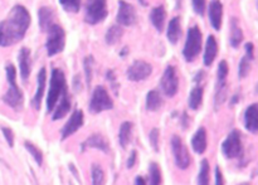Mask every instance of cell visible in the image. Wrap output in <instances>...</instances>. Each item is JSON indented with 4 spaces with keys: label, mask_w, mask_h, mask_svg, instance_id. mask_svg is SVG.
Here are the masks:
<instances>
[{
    "label": "cell",
    "mask_w": 258,
    "mask_h": 185,
    "mask_svg": "<svg viewBox=\"0 0 258 185\" xmlns=\"http://www.w3.org/2000/svg\"><path fill=\"white\" fill-rule=\"evenodd\" d=\"M30 25V14L23 5H15L0 23V47H9L24 38Z\"/></svg>",
    "instance_id": "cell-1"
},
{
    "label": "cell",
    "mask_w": 258,
    "mask_h": 185,
    "mask_svg": "<svg viewBox=\"0 0 258 185\" xmlns=\"http://www.w3.org/2000/svg\"><path fill=\"white\" fill-rule=\"evenodd\" d=\"M5 75H7L8 83H9V90L3 96V101L7 103L9 107L15 111H22L23 103H24V96L22 91L19 90L17 85V70L13 65H8L5 67Z\"/></svg>",
    "instance_id": "cell-2"
},
{
    "label": "cell",
    "mask_w": 258,
    "mask_h": 185,
    "mask_svg": "<svg viewBox=\"0 0 258 185\" xmlns=\"http://www.w3.org/2000/svg\"><path fill=\"white\" fill-rule=\"evenodd\" d=\"M66 88H67V82H66V76L63 71L59 68H53L52 75H50L49 91H48L47 100H45L47 112H52Z\"/></svg>",
    "instance_id": "cell-3"
},
{
    "label": "cell",
    "mask_w": 258,
    "mask_h": 185,
    "mask_svg": "<svg viewBox=\"0 0 258 185\" xmlns=\"http://www.w3.org/2000/svg\"><path fill=\"white\" fill-rule=\"evenodd\" d=\"M48 38L47 43H45V49H47V54L49 57L59 54L63 52L66 45V33L60 25L53 24L49 29L47 30Z\"/></svg>",
    "instance_id": "cell-4"
},
{
    "label": "cell",
    "mask_w": 258,
    "mask_h": 185,
    "mask_svg": "<svg viewBox=\"0 0 258 185\" xmlns=\"http://www.w3.org/2000/svg\"><path fill=\"white\" fill-rule=\"evenodd\" d=\"M202 39H203V35H202L199 27H191L188 30V35H186L183 49V55L186 62H193L198 57L202 49Z\"/></svg>",
    "instance_id": "cell-5"
},
{
    "label": "cell",
    "mask_w": 258,
    "mask_h": 185,
    "mask_svg": "<svg viewBox=\"0 0 258 185\" xmlns=\"http://www.w3.org/2000/svg\"><path fill=\"white\" fill-rule=\"evenodd\" d=\"M113 108V100L111 96L108 95L107 90L103 86H97L93 90L92 97H91L90 102V112L91 113H97L103 112V111L112 110Z\"/></svg>",
    "instance_id": "cell-6"
},
{
    "label": "cell",
    "mask_w": 258,
    "mask_h": 185,
    "mask_svg": "<svg viewBox=\"0 0 258 185\" xmlns=\"http://www.w3.org/2000/svg\"><path fill=\"white\" fill-rule=\"evenodd\" d=\"M107 0H87L85 20L88 24H98L107 17Z\"/></svg>",
    "instance_id": "cell-7"
},
{
    "label": "cell",
    "mask_w": 258,
    "mask_h": 185,
    "mask_svg": "<svg viewBox=\"0 0 258 185\" xmlns=\"http://www.w3.org/2000/svg\"><path fill=\"white\" fill-rule=\"evenodd\" d=\"M243 151V145H242V135L238 130H232L226 138V140L222 144V153L224 158L236 159L242 155Z\"/></svg>",
    "instance_id": "cell-8"
},
{
    "label": "cell",
    "mask_w": 258,
    "mask_h": 185,
    "mask_svg": "<svg viewBox=\"0 0 258 185\" xmlns=\"http://www.w3.org/2000/svg\"><path fill=\"white\" fill-rule=\"evenodd\" d=\"M171 151H173L174 161H175V165L178 166L181 170H185L189 168L191 163L190 154H189L188 149L184 145L181 139L179 136L174 135L171 138Z\"/></svg>",
    "instance_id": "cell-9"
},
{
    "label": "cell",
    "mask_w": 258,
    "mask_h": 185,
    "mask_svg": "<svg viewBox=\"0 0 258 185\" xmlns=\"http://www.w3.org/2000/svg\"><path fill=\"white\" fill-rule=\"evenodd\" d=\"M161 91L168 97H174L179 90V78L176 73V68L174 66H168L163 73L160 81Z\"/></svg>",
    "instance_id": "cell-10"
},
{
    "label": "cell",
    "mask_w": 258,
    "mask_h": 185,
    "mask_svg": "<svg viewBox=\"0 0 258 185\" xmlns=\"http://www.w3.org/2000/svg\"><path fill=\"white\" fill-rule=\"evenodd\" d=\"M153 73V66L145 60H135L126 71V76L131 82H140L150 77Z\"/></svg>",
    "instance_id": "cell-11"
},
{
    "label": "cell",
    "mask_w": 258,
    "mask_h": 185,
    "mask_svg": "<svg viewBox=\"0 0 258 185\" xmlns=\"http://www.w3.org/2000/svg\"><path fill=\"white\" fill-rule=\"evenodd\" d=\"M83 122H85V116H83V111L80 110V108H76L73 111V113L71 115L70 120L67 121L64 126L60 130V139L62 141H64L66 139H68L70 136H72L73 134L77 133L81 128L83 126Z\"/></svg>",
    "instance_id": "cell-12"
},
{
    "label": "cell",
    "mask_w": 258,
    "mask_h": 185,
    "mask_svg": "<svg viewBox=\"0 0 258 185\" xmlns=\"http://www.w3.org/2000/svg\"><path fill=\"white\" fill-rule=\"evenodd\" d=\"M116 20L120 25L123 27H130L138 22V14H136L135 8L128 3L120 0L118 2V12L116 15Z\"/></svg>",
    "instance_id": "cell-13"
},
{
    "label": "cell",
    "mask_w": 258,
    "mask_h": 185,
    "mask_svg": "<svg viewBox=\"0 0 258 185\" xmlns=\"http://www.w3.org/2000/svg\"><path fill=\"white\" fill-rule=\"evenodd\" d=\"M71 106H72V101H71L70 92H68V88H66L64 91L60 95L59 100H58L57 105L54 106L52 111V120L57 121L63 118L64 116H67V113L70 112Z\"/></svg>",
    "instance_id": "cell-14"
},
{
    "label": "cell",
    "mask_w": 258,
    "mask_h": 185,
    "mask_svg": "<svg viewBox=\"0 0 258 185\" xmlns=\"http://www.w3.org/2000/svg\"><path fill=\"white\" fill-rule=\"evenodd\" d=\"M88 149H97V150L107 154L110 151V145H108V141L105 136H102L101 134H93L90 138L86 139L82 143V145H81V151L82 153L88 150Z\"/></svg>",
    "instance_id": "cell-15"
},
{
    "label": "cell",
    "mask_w": 258,
    "mask_h": 185,
    "mask_svg": "<svg viewBox=\"0 0 258 185\" xmlns=\"http://www.w3.org/2000/svg\"><path fill=\"white\" fill-rule=\"evenodd\" d=\"M45 82H47V70L44 67L40 68L37 76V92L32 98V106L34 110H39L40 105H42V100L44 97V90H45Z\"/></svg>",
    "instance_id": "cell-16"
},
{
    "label": "cell",
    "mask_w": 258,
    "mask_h": 185,
    "mask_svg": "<svg viewBox=\"0 0 258 185\" xmlns=\"http://www.w3.org/2000/svg\"><path fill=\"white\" fill-rule=\"evenodd\" d=\"M244 128L251 134H257L258 131V105L252 103L251 106L246 108L244 111Z\"/></svg>",
    "instance_id": "cell-17"
},
{
    "label": "cell",
    "mask_w": 258,
    "mask_h": 185,
    "mask_svg": "<svg viewBox=\"0 0 258 185\" xmlns=\"http://www.w3.org/2000/svg\"><path fill=\"white\" fill-rule=\"evenodd\" d=\"M18 62H19L20 77L23 81H27L32 72V59H30L29 48H22L18 54Z\"/></svg>",
    "instance_id": "cell-18"
},
{
    "label": "cell",
    "mask_w": 258,
    "mask_h": 185,
    "mask_svg": "<svg viewBox=\"0 0 258 185\" xmlns=\"http://www.w3.org/2000/svg\"><path fill=\"white\" fill-rule=\"evenodd\" d=\"M209 19H211L212 27L216 30H219L222 27V18H223V5L219 0H213L209 4Z\"/></svg>",
    "instance_id": "cell-19"
},
{
    "label": "cell",
    "mask_w": 258,
    "mask_h": 185,
    "mask_svg": "<svg viewBox=\"0 0 258 185\" xmlns=\"http://www.w3.org/2000/svg\"><path fill=\"white\" fill-rule=\"evenodd\" d=\"M217 54H218V43H217L216 38L213 35H209L206 43V50H204L203 63L206 67H211L213 65L214 59H216Z\"/></svg>",
    "instance_id": "cell-20"
},
{
    "label": "cell",
    "mask_w": 258,
    "mask_h": 185,
    "mask_svg": "<svg viewBox=\"0 0 258 185\" xmlns=\"http://www.w3.org/2000/svg\"><path fill=\"white\" fill-rule=\"evenodd\" d=\"M207 145H208V136H207V130L204 128H201L191 139V148L198 155L206 153Z\"/></svg>",
    "instance_id": "cell-21"
},
{
    "label": "cell",
    "mask_w": 258,
    "mask_h": 185,
    "mask_svg": "<svg viewBox=\"0 0 258 185\" xmlns=\"http://www.w3.org/2000/svg\"><path fill=\"white\" fill-rule=\"evenodd\" d=\"M38 17H39V27L43 32H47L53 24H54L55 13L52 8L43 7L40 8L38 12Z\"/></svg>",
    "instance_id": "cell-22"
},
{
    "label": "cell",
    "mask_w": 258,
    "mask_h": 185,
    "mask_svg": "<svg viewBox=\"0 0 258 185\" xmlns=\"http://www.w3.org/2000/svg\"><path fill=\"white\" fill-rule=\"evenodd\" d=\"M166 37L171 44H176L181 37V22L180 18L175 17L169 22L168 30H166Z\"/></svg>",
    "instance_id": "cell-23"
},
{
    "label": "cell",
    "mask_w": 258,
    "mask_h": 185,
    "mask_svg": "<svg viewBox=\"0 0 258 185\" xmlns=\"http://www.w3.org/2000/svg\"><path fill=\"white\" fill-rule=\"evenodd\" d=\"M150 20L153 23V25L155 27V29L159 33L163 32L164 27H165V20H166V10L163 5L160 7H155L151 10L150 14Z\"/></svg>",
    "instance_id": "cell-24"
},
{
    "label": "cell",
    "mask_w": 258,
    "mask_h": 185,
    "mask_svg": "<svg viewBox=\"0 0 258 185\" xmlns=\"http://www.w3.org/2000/svg\"><path fill=\"white\" fill-rule=\"evenodd\" d=\"M133 130H134V124L130 122V121H125V122L121 124L120 131H118V141H120L121 148L126 149L128 144L131 143Z\"/></svg>",
    "instance_id": "cell-25"
},
{
    "label": "cell",
    "mask_w": 258,
    "mask_h": 185,
    "mask_svg": "<svg viewBox=\"0 0 258 185\" xmlns=\"http://www.w3.org/2000/svg\"><path fill=\"white\" fill-rule=\"evenodd\" d=\"M203 95H204V88L202 85H197L193 90L190 91V95L188 98V105L190 110L197 111L202 106L203 102Z\"/></svg>",
    "instance_id": "cell-26"
},
{
    "label": "cell",
    "mask_w": 258,
    "mask_h": 185,
    "mask_svg": "<svg viewBox=\"0 0 258 185\" xmlns=\"http://www.w3.org/2000/svg\"><path fill=\"white\" fill-rule=\"evenodd\" d=\"M243 40V32H242L241 27L237 18H232L231 19V34H229V42L233 48H238Z\"/></svg>",
    "instance_id": "cell-27"
},
{
    "label": "cell",
    "mask_w": 258,
    "mask_h": 185,
    "mask_svg": "<svg viewBox=\"0 0 258 185\" xmlns=\"http://www.w3.org/2000/svg\"><path fill=\"white\" fill-rule=\"evenodd\" d=\"M163 106V98L161 95L156 90H151L146 95V110L150 112H156Z\"/></svg>",
    "instance_id": "cell-28"
},
{
    "label": "cell",
    "mask_w": 258,
    "mask_h": 185,
    "mask_svg": "<svg viewBox=\"0 0 258 185\" xmlns=\"http://www.w3.org/2000/svg\"><path fill=\"white\" fill-rule=\"evenodd\" d=\"M122 34H123V30L120 25H112V27L106 32V35H105L106 43H107L108 45L116 44V43L121 39Z\"/></svg>",
    "instance_id": "cell-29"
},
{
    "label": "cell",
    "mask_w": 258,
    "mask_h": 185,
    "mask_svg": "<svg viewBox=\"0 0 258 185\" xmlns=\"http://www.w3.org/2000/svg\"><path fill=\"white\" fill-rule=\"evenodd\" d=\"M149 178H150L151 185H160L163 183L160 166L156 163H151L150 166H149Z\"/></svg>",
    "instance_id": "cell-30"
},
{
    "label": "cell",
    "mask_w": 258,
    "mask_h": 185,
    "mask_svg": "<svg viewBox=\"0 0 258 185\" xmlns=\"http://www.w3.org/2000/svg\"><path fill=\"white\" fill-rule=\"evenodd\" d=\"M197 183L199 185L209 184V163L207 159H203L201 163V171L197 178Z\"/></svg>",
    "instance_id": "cell-31"
},
{
    "label": "cell",
    "mask_w": 258,
    "mask_h": 185,
    "mask_svg": "<svg viewBox=\"0 0 258 185\" xmlns=\"http://www.w3.org/2000/svg\"><path fill=\"white\" fill-rule=\"evenodd\" d=\"M91 176H92L93 185H101L105 183V171L98 164H93L91 168Z\"/></svg>",
    "instance_id": "cell-32"
},
{
    "label": "cell",
    "mask_w": 258,
    "mask_h": 185,
    "mask_svg": "<svg viewBox=\"0 0 258 185\" xmlns=\"http://www.w3.org/2000/svg\"><path fill=\"white\" fill-rule=\"evenodd\" d=\"M24 148L27 149L28 153L30 154V155L33 156V159L35 160V163L38 164V165H42L43 164V154L42 151L39 150V149L37 148V146L34 145V144H32L30 141H24Z\"/></svg>",
    "instance_id": "cell-33"
},
{
    "label": "cell",
    "mask_w": 258,
    "mask_h": 185,
    "mask_svg": "<svg viewBox=\"0 0 258 185\" xmlns=\"http://www.w3.org/2000/svg\"><path fill=\"white\" fill-rule=\"evenodd\" d=\"M95 59H93L92 55H87L83 60V68H85V77H86V83H87V87H91V83H92V67Z\"/></svg>",
    "instance_id": "cell-34"
},
{
    "label": "cell",
    "mask_w": 258,
    "mask_h": 185,
    "mask_svg": "<svg viewBox=\"0 0 258 185\" xmlns=\"http://www.w3.org/2000/svg\"><path fill=\"white\" fill-rule=\"evenodd\" d=\"M251 62L252 60H249L246 55L242 58L241 62H239V66H238L239 78H246L247 76L249 75V72H251Z\"/></svg>",
    "instance_id": "cell-35"
},
{
    "label": "cell",
    "mask_w": 258,
    "mask_h": 185,
    "mask_svg": "<svg viewBox=\"0 0 258 185\" xmlns=\"http://www.w3.org/2000/svg\"><path fill=\"white\" fill-rule=\"evenodd\" d=\"M60 5L66 12L78 13L81 8V0H59Z\"/></svg>",
    "instance_id": "cell-36"
},
{
    "label": "cell",
    "mask_w": 258,
    "mask_h": 185,
    "mask_svg": "<svg viewBox=\"0 0 258 185\" xmlns=\"http://www.w3.org/2000/svg\"><path fill=\"white\" fill-rule=\"evenodd\" d=\"M149 139H150V145L154 149L155 153H159V139H160V131L159 129H153L149 134Z\"/></svg>",
    "instance_id": "cell-37"
},
{
    "label": "cell",
    "mask_w": 258,
    "mask_h": 185,
    "mask_svg": "<svg viewBox=\"0 0 258 185\" xmlns=\"http://www.w3.org/2000/svg\"><path fill=\"white\" fill-rule=\"evenodd\" d=\"M229 67L228 63L226 60H222L218 66V72H217V80L218 81H227V77H228Z\"/></svg>",
    "instance_id": "cell-38"
},
{
    "label": "cell",
    "mask_w": 258,
    "mask_h": 185,
    "mask_svg": "<svg viewBox=\"0 0 258 185\" xmlns=\"http://www.w3.org/2000/svg\"><path fill=\"white\" fill-rule=\"evenodd\" d=\"M191 3H193L194 12L198 15H201V17H203L204 13H206L207 0H191Z\"/></svg>",
    "instance_id": "cell-39"
},
{
    "label": "cell",
    "mask_w": 258,
    "mask_h": 185,
    "mask_svg": "<svg viewBox=\"0 0 258 185\" xmlns=\"http://www.w3.org/2000/svg\"><path fill=\"white\" fill-rule=\"evenodd\" d=\"M106 78H107L108 82L111 83V87H112L115 95H118V83L117 80H116V75L113 72V70H108L107 73H106Z\"/></svg>",
    "instance_id": "cell-40"
},
{
    "label": "cell",
    "mask_w": 258,
    "mask_h": 185,
    "mask_svg": "<svg viewBox=\"0 0 258 185\" xmlns=\"http://www.w3.org/2000/svg\"><path fill=\"white\" fill-rule=\"evenodd\" d=\"M2 131L4 134V138L7 140L8 145L13 148L14 146V133H13V130L10 128H3Z\"/></svg>",
    "instance_id": "cell-41"
},
{
    "label": "cell",
    "mask_w": 258,
    "mask_h": 185,
    "mask_svg": "<svg viewBox=\"0 0 258 185\" xmlns=\"http://www.w3.org/2000/svg\"><path fill=\"white\" fill-rule=\"evenodd\" d=\"M136 160H138V151L133 150L131 151L130 156H128L127 161H126V166H127V169H133L134 166H135Z\"/></svg>",
    "instance_id": "cell-42"
},
{
    "label": "cell",
    "mask_w": 258,
    "mask_h": 185,
    "mask_svg": "<svg viewBox=\"0 0 258 185\" xmlns=\"http://www.w3.org/2000/svg\"><path fill=\"white\" fill-rule=\"evenodd\" d=\"M244 49H246V57L249 60H254V45L253 43H247L244 45Z\"/></svg>",
    "instance_id": "cell-43"
},
{
    "label": "cell",
    "mask_w": 258,
    "mask_h": 185,
    "mask_svg": "<svg viewBox=\"0 0 258 185\" xmlns=\"http://www.w3.org/2000/svg\"><path fill=\"white\" fill-rule=\"evenodd\" d=\"M216 184L217 185L224 184V179H223V175H222V170L219 166H216Z\"/></svg>",
    "instance_id": "cell-44"
},
{
    "label": "cell",
    "mask_w": 258,
    "mask_h": 185,
    "mask_svg": "<svg viewBox=\"0 0 258 185\" xmlns=\"http://www.w3.org/2000/svg\"><path fill=\"white\" fill-rule=\"evenodd\" d=\"M73 88H75L76 92H80L82 90V83H81V76L77 75L75 76V80H73Z\"/></svg>",
    "instance_id": "cell-45"
},
{
    "label": "cell",
    "mask_w": 258,
    "mask_h": 185,
    "mask_svg": "<svg viewBox=\"0 0 258 185\" xmlns=\"http://www.w3.org/2000/svg\"><path fill=\"white\" fill-rule=\"evenodd\" d=\"M68 168H70V171L73 174V176L77 179L78 183H81V178H80V175H78V171H77V169H76V166L73 165V164H70V165H68Z\"/></svg>",
    "instance_id": "cell-46"
},
{
    "label": "cell",
    "mask_w": 258,
    "mask_h": 185,
    "mask_svg": "<svg viewBox=\"0 0 258 185\" xmlns=\"http://www.w3.org/2000/svg\"><path fill=\"white\" fill-rule=\"evenodd\" d=\"M181 124H183V128H184V129L188 128L189 116H188V113H186V112L183 113V118H181Z\"/></svg>",
    "instance_id": "cell-47"
},
{
    "label": "cell",
    "mask_w": 258,
    "mask_h": 185,
    "mask_svg": "<svg viewBox=\"0 0 258 185\" xmlns=\"http://www.w3.org/2000/svg\"><path fill=\"white\" fill-rule=\"evenodd\" d=\"M135 184L136 185H146V181H145V179L141 178V176H138V178H135Z\"/></svg>",
    "instance_id": "cell-48"
},
{
    "label": "cell",
    "mask_w": 258,
    "mask_h": 185,
    "mask_svg": "<svg viewBox=\"0 0 258 185\" xmlns=\"http://www.w3.org/2000/svg\"><path fill=\"white\" fill-rule=\"evenodd\" d=\"M239 101V96L238 97H237V96H234L233 97V101H232V105H234V103H237Z\"/></svg>",
    "instance_id": "cell-49"
},
{
    "label": "cell",
    "mask_w": 258,
    "mask_h": 185,
    "mask_svg": "<svg viewBox=\"0 0 258 185\" xmlns=\"http://www.w3.org/2000/svg\"><path fill=\"white\" fill-rule=\"evenodd\" d=\"M126 53H128V50H127V48H123V50H122V53H121V55H125Z\"/></svg>",
    "instance_id": "cell-50"
}]
</instances>
